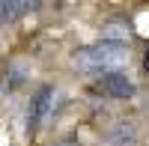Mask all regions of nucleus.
<instances>
[{"mask_svg": "<svg viewBox=\"0 0 149 146\" xmlns=\"http://www.w3.org/2000/svg\"><path fill=\"white\" fill-rule=\"evenodd\" d=\"M131 60L128 45H119V42H104L98 39L95 45H84L72 54V66L78 72H86V75H110V72H125Z\"/></svg>", "mask_w": 149, "mask_h": 146, "instance_id": "nucleus-1", "label": "nucleus"}, {"mask_svg": "<svg viewBox=\"0 0 149 146\" xmlns=\"http://www.w3.org/2000/svg\"><path fill=\"white\" fill-rule=\"evenodd\" d=\"M51 146H81V140H74V137H63V140H54Z\"/></svg>", "mask_w": 149, "mask_h": 146, "instance_id": "nucleus-8", "label": "nucleus"}, {"mask_svg": "<svg viewBox=\"0 0 149 146\" xmlns=\"http://www.w3.org/2000/svg\"><path fill=\"white\" fill-rule=\"evenodd\" d=\"M95 92L110 99V102H128V99H134L137 87H134V81L125 72H110V75L95 78Z\"/></svg>", "mask_w": 149, "mask_h": 146, "instance_id": "nucleus-3", "label": "nucleus"}, {"mask_svg": "<svg viewBox=\"0 0 149 146\" xmlns=\"http://www.w3.org/2000/svg\"><path fill=\"white\" fill-rule=\"evenodd\" d=\"M137 125L131 119H119V122L107 131V146H137Z\"/></svg>", "mask_w": 149, "mask_h": 146, "instance_id": "nucleus-5", "label": "nucleus"}, {"mask_svg": "<svg viewBox=\"0 0 149 146\" xmlns=\"http://www.w3.org/2000/svg\"><path fill=\"white\" fill-rule=\"evenodd\" d=\"M102 39H104V42L128 45V42L134 39V27H131V21H125V18H110L104 27H102Z\"/></svg>", "mask_w": 149, "mask_h": 146, "instance_id": "nucleus-4", "label": "nucleus"}, {"mask_svg": "<svg viewBox=\"0 0 149 146\" xmlns=\"http://www.w3.org/2000/svg\"><path fill=\"white\" fill-rule=\"evenodd\" d=\"M27 75H30V69L24 63H9L3 72H0V87H3L6 92H12V90H18L21 83L27 81Z\"/></svg>", "mask_w": 149, "mask_h": 146, "instance_id": "nucleus-6", "label": "nucleus"}, {"mask_svg": "<svg viewBox=\"0 0 149 146\" xmlns=\"http://www.w3.org/2000/svg\"><path fill=\"white\" fill-rule=\"evenodd\" d=\"M0 30H3V12H0Z\"/></svg>", "mask_w": 149, "mask_h": 146, "instance_id": "nucleus-9", "label": "nucleus"}, {"mask_svg": "<svg viewBox=\"0 0 149 146\" xmlns=\"http://www.w3.org/2000/svg\"><path fill=\"white\" fill-rule=\"evenodd\" d=\"M57 104H60L57 87H54V83H42V87L30 95V104H27V128H30V131L45 128V125L54 119Z\"/></svg>", "mask_w": 149, "mask_h": 146, "instance_id": "nucleus-2", "label": "nucleus"}, {"mask_svg": "<svg viewBox=\"0 0 149 146\" xmlns=\"http://www.w3.org/2000/svg\"><path fill=\"white\" fill-rule=\"evenodd\" d=\"M30 9V0H0V12H3V24H15L24 12Z\"/></svg>", "mask_w": 149, "mask_h": 146, "instance_id": "nucleus-7", "label": "nucleus"}]
</instances>
